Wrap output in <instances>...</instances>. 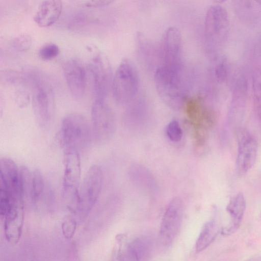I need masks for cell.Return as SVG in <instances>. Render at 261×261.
I'll list each match as a JSON object with an SVG mask.
<instances>
[{
  "label": "cell",
  "mask_w": 261,
  "mask_h": 261,
  "mask_svg": "<svg viewBox=\"0 0 261 261\" xmlns=\"http://www.w3.org/2000/svg\"><path fill=\"white\" fill-rule=\"evenodd\" d=\"M92 132L98 141H105L114 135L116 128L113 112L105 100H95L91 109Z\"/></svg>",
  "instance_id": "obj_10"
},
{
  "label": "cell",
  "mask_w": 261,
  "mask_h": 261,
  "mask_svg": "<svg viewBox=\"0 0 261 261\" xmlns=\"http://www.w3.org/2000/svg\"><path fill=\"white\" fill-rule=\"evenodd\" d=\"M246 208V201L243 194L240 193L232 198L226 206L230 220L229 223L223 228L221 233L224 236H229L234 233L239 228Z\"/></svg>",
  "instance_id": "obj_18"
},
{
  "label": "cell",
  "mask_w": 261,
  "mask_h": 261,
  "mask_svg": "<svg viewBox=\"0 0 261 261\" xmlns=\"http://www.w3.org/2000/svg\"><path fill=\"white\" fill-rule=\"evenodd\" d=\"M139 87L136 68L129 59H123L113 76L112 91L114 100L120 105H126L135 98Z\"/></svg>",
  "instance_id": "obj_3"
},
{
  "label": "cell",
  "mask_w": 261,
  "mask_h": 261,
  "mask_svg": "<svg viewBox=\"0 0 261 261\" xmlns=\"http://www.w3.org/2000/svg\"><path fill=\"white\" fill-rule=\"evenodd\" d=\"M14 200L4 183L1 181L0 215L4 217Z\"/></svg>",
  "instance_id": "obj_25"
},
{
  "label": "cell",
  "mask_w": 261,
  "mask_h": 261,
  "mask_svg": "<svg viewBox=\"0 0 261 261\" xmlns=\"http://www.w3.org/2000/svg\"><path fill=\"white\" fill-rule=\"evenodd\" d=\"M32 189L31 200L37 205L41 200L44 191V181L40 170L35 169L32 173Z\"/></svg>",
  "instance_id": "obj_23"
},
{
  "label": "cell",
  "mask_w": 261,
  "mask_h": 261,
  "mask_svg": "<svg viewBox=\"0 0 261 261\" xmlns=\"http://www.w3.org/2000/svg\"><path fill=\"white\" fill-rule=\"evenodd\" d=\"M220 232L217 223L214 220L206 222L203 226L196 243V252L206 249L215 240Z\"/></svg>",
  "instance_id": "obj_21"
},
{
  "label": "cell",
  "mask_w": 261,
  "mask_h": 261,
  "mask_svg": "<svg viewBox=\"0 0 261 261\" xmlns=\"http://www.w3.org/2000/svg\"><path fill=\"white\" fill-rule=\"evenodd\" d=\"M129 174L132 180L138 185L150 190L154 188V180L144 167L134 165L130 168Z\"/></svg>",
  "instance_id": "obj_22"
},
{
  "label": "cell",
  "mask_w": 261,
  "mask_h": 261,
  "mask_svg": "<svg viewBox=\"0 0 261 261\" xmlns=\"http://www.w3.org/2000/svg\"><path fill=\"white\" fill-rule=\"evenodd\" d=\"M238 153L236 165L241 173L249 171L257 158L258 144L255 138L245 128H240L237 133Z\"/></svg>",
  "instance_id": "obj_11"
},
{
  "label": "cell",
  "mask_w": 261,
  "mask_h": 261,
  "mask_svg": "<svg viewBox=\"0 0 261 261\" xmlns=\"http://www.w3.org/2000/svg\"><path fill=\"white\" fill-rule=\"evenodd\" d=\"M19 184L22 195L24 199V197L29 195L31 198L32 189V178L33 175L29 169L22 166L19 168Z\"/></svg>",
  "instance_id": "obj_24"
},
{
  "label": "cell",
  "mask_w": 261,
  "mask_h": 261,
  "mask_svg": "<svg viewBox=\"0 0 261 261\" xmlns=\"http://www.w3.org/2000/svg\"><path fill=\"white\" fill-rule=\"evenodd\" d=\"M66 82L71 95L76 99L81 98L85 93L86 75L85 68L81 61L70 59L63 67Z\"/></svg>",
  "instance_id": "obj_16"
},
{
  "label": "cell",
  "mask_w": 261,
  "mask_h": 261,
  "mask_svg": "<svg viewBox=\"0 0 261 261\" xmlns=\"http://www.w3.org/2000/svg\"><path fill=\"white\" fill-rule=\"evenodd\" d=\"M253 88L254 109L258 117L261 119V73L255 75Z\"/></svg>",
  "instance_id": "obj_26"
},
{
  "label": "cell",
  "mask_w": 261,
  "mask_h": 261,
  "mask_svg": "<svg viewBox=\"0 0 261 261\" xmlns=\"http://www.w3.org/2000/svg\"><path fill=\"white\" fill-rule=\"evenodd\" d=\"M62 10V0H43L34 15V20L40 27H49L59 19Z\"/></svg>",
  "instance_id": "obj_19"
},
{
  "label": "cell",
  "mask_w": 261,
  "mask_h": 261,
  "mask_svg": "<svg viewBox=\"0 0 261 261\" xmlns=\"http://www.w3.org/2000/svg\"><path fill=\"white\" fill-rule=\"evenodd\" d=\"M60 49L57 45L49 43L43 45L39 50L38 55L40 59L44 61L51 60L59 54Z\"/></svg>",
  "instance_id": "obj_27"
},
{
  "label": "cell",
  "mask_w": 261,
  "mask_h": 261,
  "mask_svg": "<svg viewBox=\"0 0 261 261\" xmlns=\"http://www.w3.org/2000/svg\"><path fill=\"white\" fill-rule=\"evenodd\" d=\"M224 62L220 63L216 70V75L220 80H223L226 76V67Z\"/></svg>",
  "instance_id": "obj_32"
},
{
  "label": "cell",
  "mask_w": 261,
  "mask_h": 261,
  "mask_svg": "<svg viewBox=\"0 0 261 261\" xmlns=\"http://www.w3.org/2000/svg\"><path fill=\"white\" fill-rule=\"evenodd\" d=\"M181 47L180 31L174 27L167 28L160 44L162 65L181 66Z\"/></svg>",
  "instance_id": "obj_14"
},
{
  "label": "cell",
  "mask_w": 261,
  "mask_h": 261,
  "mask_svg": "<svg viewBox=\"0 0 261 261\" xmlns=\"http://www.w3.org/2000/svg\"><path fill=\"white\" fill-rule=\"evenodd\" d=\"M76 221L72 218H67L63 222L61 225L62 231L66 239H70L73 238L76 229Z\"/></svg>",
  "instance_id": "obj_30"
},
{
  "label": "cell",
  "mask_w": 261,
  "mask_h": 261,
  "mask_svg": "<svg viewBox=\"0 0 261 261\" xmlns=\"http://www.w3.org/2000/svg\"><path fill=\"white\" fill-rule=\"evenodd\" d=\"M102 173L96 165L88 170L79 190V202L76 214L81 220L88 215L97 201L100 192Z\"/></svg>",
  "instance_id": "obj_6"
},
{
  "label": "cell",
  "mask_w": 261,
  "mask_h": 261,
  "mask_svg": "<svg viewBox=\"0 0 261 261\" xmlns=\"http://www.w3.org/2000/svg\"><path fill=\"white\" fill-rule=\"evenodd\" d=\"M1 181L3 182L14 200H24L19 184V168L15 162L8 158L0 160Z\"/></svg>",
  "instance_id": "obj_17"
},
{
  "label": "cell",
  "mask_w": 261,
  "mask_h": 261,
  "mask_svg": "<svg viewBox=\"0 0 261 261\" xmlns=\"http://www.w3.org/2000/svg\"><path fill=\"white\" fill-rule=\"evenodd\" d=\"M186 112L195 128L196 137L203 141L207 130L214 125L215 116L213 112L203 107L196 98L189 99L186 103Z\"/></svg>",
  "instance_id": "obj_13"
},
{
  "label": "cell",
  "mask_w": 261,
  "mask_h": 261,
  "mask_svg": "<svg viewBox=\"0 0 261 261\" xmlns=\"http://www.w3.org/2000/svg\"><path fill=\"white\" fill-rule=\"evenodd\" d=\"M77 5L88 8H97L108 6L115 0H73Z\"/></svg>",
  "instance_id": "obj_31"
},
{
  "label": "cell",
  "mask_w": 261,
  "mask_h": 261,
  "mask_svg": "<svg viewBox=\"0 0 261 261\" xmlns=\"http://www.w3.org/2000/svg\"><path fill=\"white\" fill-rule=\"evenodd\" d=\"M229 29V17L226 9L219 5L210 7L204 21L206 40L213 44L223 42L227 37Z\"/></svg>",
  "instance_id": "obj_9"
},
{
  "label": "cell",
  "mask_w": 261,
  "mask_h": 261,
  "mask_svg": "<svg viewBox=\"0 0 261 261\" xmlns=\"http://www.w3.org/2000/svg\"><path fill=\"white\" fill-rule=\"evenodd\" d=\"M16 96V101L20 107H23L28 102L29 96L27 93L20 91L18 93Z\"/></svg>",
  "instance_id": "obj_33"
},
{
  "label": "cell",
  "mask_w": 261,
  "mask_h": 261,
  "mask_svg": "<svg viewBox=\"0 0 261 261\" xmlns=\"http://www.w3.org/2000/svg\"><path fill=\"white\" fill-rule=\"evenodd\" d=\"M4 233L7 241L16 244L19 241L24 222L23 200L13 202L4 216Z\"/></svg>",
  "instance_id": "obj_15"
},
{
  "label": "cell",
  "mask_w": 261,
  "mask_h": 261,
  "mask_svg": "<svg viewBox=\"0 0 261 261\" xmlns=\"http://www.w3.org/2000/svg\"><path fill=\"white\" fill-rule=\"evenodd\" d=\"M166 132L169 139L173 142L179 141L182 136V129L176 120H172L168 124Z\"/></svg>",
  "instance_id": "obj_29"
},
{
  "label": "cell",
  "mask_w": 261,
  "mask_h": 261,
  "mask_svg": "<svg viewBox=\"0 0 261 261\" xmlns=\"http://www.w3.org/2000/svg\"><path fill=\"white\" fill-rule=\"evenodd\" d=\"M92 135V129L82 115L72 113L66 115L59 133V141L65 148H77L87 144Z\"/></svg>",
  "instance_id": "obj_5"
},
{
  "label": "cell",
  "mask_w": 261,
  "mask_h": 261,
  "mask_svg": "<svg viewBox=\"0 0 261 261\" xmlns=\"http://www.w3.org/2000/svg\"><path fill=\"white\" fill-rule=\"evenodd\" d=\"M88 69L91 76L95 100H105L111 88L113 79L108 59L103 54L97 53L90 60Z\"/></svg>",
  "instance_id": "obj_8"
},
{
  "label": "cell",
  "mask_w": 261,
  "mask_h": 261,
  "mask_svg": "<svg viewBox=\"0 0 261 261\" xmlns=\"http://www.w3.org/2000/svg\"><path fill=\"white\" fill-rule=\"evenodd\" d=\"M182 67L161 65L156 69L154 82L161 99L169 107L179 109L185 101Z\"/></svg>",
  "instance_id": "obj_1"
},
{
  "label": "cell",
  "mask_w": 261,
  "mask_h": 261,
  "mask_svg": "<svg viewBox=\"0 0 261 261\" xmlns=\"http://www.w3.org/2000/svg\"><path fill=\"white\" fill-rule=\"evenodd\" d=\"M183 204L178 197L168 204L163 215L159 234L160 245L168 248L176 237L181 225Z\"/></svg>",
  "instance_id": "obj_7"
},
{
  "label": "cell",
  "mask_w": 261,
  "mask_h": 261,
  "mask_svg": "<svg viewBox=\"0 0 261 261\" xmlns=\"http://www.w3.org/2000/svg\"><path fill=\"white\" fill-rule=\"evenodd\" d=\"M32 38L27 33L16 36L13 41V46L17 50L25 51L30 49L32 45Z\"/></svg>",
  "instance_id": "obj_28"
},
{
  "label": "cell",
  "mask_w": 261,
  "mask_h": 261,
  "mask_svg": "<svg viewBox=\"0 0 261 261\" xmlns=\"http://www.w3.org/2000/svg\"><path fill=\"white\" fill-rule=\"evenodd\" d=\"M118 244L116 257L121 260H143L151 255L153 249L151 240L147 236L136 237L124 243L117 237Z\"/></svg>",
  "instance_id": "obj_12"
},
{
  "label": "cell",
  "mask_w": 261,
  "mask_h": 261,
  "mask_svg": "<svg viewBox=\"0 0 261 261\" xmlns=\"http://www.w3.org/2000/svg\"><path fill=\"white\" fill-rule=\"evenodd\" d=\"M257 1L260 3V4L261 5V0H257Z\"/></svg>",
  "instance_id": "obj_34"
},
{
  "label": "cell",
  "mask_w": 261,
  "mask_h": 261,
  "mask_svg": "<svg viewBox=\"0 0 261 261\" xmlns=\"http://www.w3.org/2000/svg\"><path fill=\"white\" fill-rule=\"evenodd\" d=\"M64 164L63 196L68 209L76 214L79 202L81 172L80 156L76 148L64 149Z\"/></svg>",
  "instance_id": "obj_2"
},
{
  "label": "cell",
  "mask_w": 261,
  "mask_h": 261,
  "mask_svg": "<svg viewBox=\"0 0 261 261\" xmlns=\"http://www.w3.org/2000/svg\"><path fill=\"white\" fill-rule=\"evenodd\" d=\"M31 86L33 89L32 107L36 120L41 127L47 128L51 123L54 113L53 89L37 73Z\"/></svg>",
  "instance_id": "obj_4"
},
{
  "label": "cell",
  "mask_w": 261,
  "mask_h": 261,
  "mask_svg": "<svg viewBox=\"0 0 261 261\" xmlns=\"http://www.w3.org/2000/svg\"><path fill=\"white\" fill-rule=\"evenodd\" d=\"M234 9L243 20H253L260 11L261 5L257 0H232Z\"/></svg>",
  "instance_id": "obj_20"
}]
</instances>
